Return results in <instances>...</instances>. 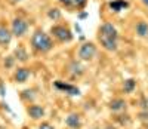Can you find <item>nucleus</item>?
Masks as SVG:
<instances>
[{"mask_svg": "<svg viewBox=\"0 0 148 129\" xmlns=\"http://www.w3.org/2000/svg\"><path fill=\"white\" fill-rule=\"evenodd\" d=\"M12 31H9L6 27H0V45L2 46H8L12 40Z\"/></svg>", "mask_w": 148, "mask_h": 129, "instance_id": "13", "label": "nucleus"}, {"mask_svg": "<svg viewBox=\"0 0 148 129\" xmlns=\"http://www.w3.org/2000/svg\"><path fill=\"white\" fill-rule=\"evenodd\" d=\"M73 3L76 5V6H83L86 3V0H73Z\"/></svg>", "mask_w": 148, "mask_h": 129, "instance_id": "22", "label": "nucleus"}, {"mask_svg": "<svg viewBox=\"0 0 148 129\" xmlns=\"http://www.w3.org/2000/svg\"><path fill=\"white\" fill-rule=\"evenodd\" d=\"M39 129H55V126L52 123H49V122H42L39 125Z\"/></svg>", "mask_w": 148, "mask_h": 129, "instance_id": "20", "label": "nucleus"}, {"mask_svg": "<svg viewBox=\"0 0 148 129\" xmlns=\"http://www.w3.org/2000/svg\"><path fill=\"white\" fill-rule=\"evenodd\" d=\"M105 129H116V128H114V126H111V125H107Z\"/></svg>", "mask_w": 148, "mask_h": 129, "instance_id": "24", "label": "nucleus"}, {"mask_svg": "<svg viewBox=\"0 0 148 129\" xmlns=\"http://www.w3.org/2000/svg\"><path fill=\"white\" fill-rule=\"evenodd\" d=\"M5 95H6V88H5V83L0 80V97L3 98Z\"/></svg>", "mask_w": 148, "mask_h": 129, "instance_id": "21", "label": "nucleus"}, {"mask_svg": "<svg viewBox=\"0 0 148 129\" xmlns=\"http://www.w3.org/2000/svg\"><path fill=\"white\" fill-rule=\"evenodd\" d=\"M96 55V46L92 42H86L79 49V58L82 61H92Z\"/></svg>", "mask_w": 148, "mask_h": 129, "instance_id": "3", "label": "nucleus"}, {"mask_svg": "<svg viewBox=\"0 0 148 129\" xmlns=\"http://www.w3.org/2000/svg\"><path fill=\"white\" fill-rule=\"evenodd\" d=\"M28 30V22L24 21L21 18H16L12 21V34L16 36V37H22L24 34L27 33Z\"/></svg>", "mask_w": 148, "mask_h": 129, "instance_id": "6", "label": "nucleus"}, {"mask_svg": "<svg viewBox=\"0 0 148 129\" xmlns=\"http://www.w3.org/2000/svg\"><path fill=\"white\" fill-rule=\"evenodd\" d=\"M68 71L73 74V77H80V76H83V73H84V67L82 66V62L80 61H71L70 64H68Z\"/></svg>", "mask_w": 148, "mask_h": 129, "instance_id": "10", "label": "nucleus"}, {"mask_svg": "<svg viewBox=\"0 0 148 129\" xmlns=\"http://www.w3.org/2000/svg\"><path fill=\"white\" fill-rule=\"evenodd\" d=\"M16 59L14 58V57H8L6 59H5V67L6 68H10V67H14V62H15Z\"/></svg>", "mask_w": 148, "mask_h": 129, "instance_id": "19", "label": "nucleus"}, {"mask_svg": "<svg viewBox=\"0 0 148 129\" xmlns=\"http://www.w3.org/2000/svg\"><path fill=\"white\" fill-rule=\"evenodd\" d=\"M61 3H64V5H71L73 3V0H59Z\"/></svg>", "mask_w": 148, "mask_h": 129, "instance_id": "23", "label": "nucleus"}, {"mask_svg": "<svg viewBox=\"0 0 148 129\" xmlns=\"http://www.w3.org/2000/svg\"><path fill=\"white\" fill-rule=\"evenodd\" d=\"M27 113L28 116L33 119V120H40L45 117V114H46V110L43 106H39V104H31L27 107Z\"/></svg>", "mask_w": 148, "mask_h": 129, "instance_id": "7", "label": "nucleus"}, {"mask_svg": "<svg viewBox=\"0 0 148 129\" xmlns=\"http://www.w3.org/2000/svg\"><path fill=\"white\" fill-rule=\"evenodd\" d=\"M141 2H142V3H145V5L148 6V0H141Z\"/></svg>", "mask_w": 148, "mask_h": 129, "instance_id": "25", "label": "nucleus"}, {"mask_svg": "<svg viewBox=\"0 0 148 129\" xmlns=\"http://www.w3.org/2000/svg\"><path fill=\"white\" fill-rule=\"evenodd\" d=\"M33 94H34V89H25V91L21 92V99L27 101V102H33L36 98V95H33Z\"/></svg>", "mask_w": 148, "mask_h": 129, "instance_id": "16", "label": "nucleus"}, {"mask_svg": "<svg viewBox=\"0 0 148 129\" xmlns=\"http://www.w3.org/2000/svg\"><path fill=\"white\" fill-rule=\"evenodd\" d=\"M31 46H33V49L36 50V52L46 54V52H49V50H52L53 42L45 31L39 30V31H36L33 34V37H31Z\"/></svg>", "mask_w": 148, "mask_h": 129, "instance_id": "2", "label": "nucleus"}, {"mask_svg": "<svg viewBox=\"0 0 148 129\" xmlns=\"http://www.w3.org/2000/svg\"><path fill=\"white\" fill-rule=\"evenodd\" d=\"M92 129H99V128H92Z\"/></svg>", "mask_w": 148, "mask_h": 129, "instance_id": "27", "label": "nucleus"}, {"mask_svg": "<svg viewBox=\"0 0 148 129\" xmlns=\"http://www.w3.org/2000/svg\"><path fill=\"white\" fill-rule=\"evenodd\" d=\"M31 76V70L27 68V67H19L15 70V74H14V80L16 83H25Z\"/></svg>", "mask_w": 148, "mask_h": 129, "instance_id": "9", "label": "nucleus"}, {"mask_svg": "<svg viewBox=\"0 0 148 129\" xmlns=\"http://www.w3.org/2000/svg\"><path fill=\"white\" fill-rule=\"evenodd\" d=\"M136 34L141 36V37H147L148 36V24L147 22H138L136 25Z\"/></svg>", "mask_w": 148, "mask_h": 129, "instance_id": "17", "label": "nucleus"}, {"mask_svg": "<svg viewBox=\"0 0 148 129\" xmlns=\"http://www.w3.org/2000/svg\"><path fill=\"white\" fill-rule=\"evenodd\" d=\"M53 86L58 89V91L65 92L70 97H79L80 95V89L77 86L71 85V83H67V82H62V80H56V82H53Z\"/></svg>", "mask_w": 148, "mask_h": 129, "instance_id": "5", "label": "nucleus"}, {"mask_svg": "<svg viewBox=\"0 0 148 129\" xmlns=\"http://www.w3.org/2000/svg\"><path fill=\"white\" fill-rule=\"evenodd\" d=\"M65 126H68L70 129H80L83 126L82 116L79 113H70L65 117Z\"/></svg>", "mask_w": 148, "mask_h": 129, "instance_id": "8", "label": "nucleus"}, {"mask_svg": "<svg viewBox=\"0 0 148 129\" xmlns=\"http://www.w3.org/2000/svg\"><path fill=\"white\" fill-rule=\"evenodd\" d=\"M14 58H15L16 61H19V62H27L28 58H30V55H28V52H27V49L24 48L22 45H19V46L15 48V50H14Z\"/></svg>", "mask_w": 148, "mask_h": 129, "instance_id": "11", "label": "nucleus"}, {"mask_svg": "<svg viewBox=\"0 0 148 129\" xmlns=\"http://www.w3.org/2000/svg\"><path fill=\"white\" fill-rule=\"evenodd\" d=\"M47 15H49V18H52V19H59L61 12H59V9H51Z\"/></svg>", "mask_w": 148, "mask_h": 129, "instance_id": "18", "label": "nucleus"}, {"mask_svg": "<svg viewBox=\"0 0 148 129\" xmlns=\"http://www.w3.org/2000/svg\"><path fill=\"white\" fill-rule=\"evenodd\" d=\"M98 40L101 46L108 50V52H116L117 50V42H119V34L116 27L111 22H105L99 27L98 31Z\"/></svg>", "mask_w": 148, "mask_h": 129, "instance_id": "1", "label": "nucleus"}, {"mask_svg": "<svg viewBox=\"0 0 148 129\" xmlns=\"http://www.w3.org/2000/svg\"><path fill=\"white\" fill-rule=\"evenodd\" d=\"M14 2H21V0H14Z\"/></svg>", "mask_w": 148, "mask_h": 129, "instance_id": "26", "label": "nucleus"}, {"mask_svg": "<svg viewBox=\"0 0 148 129\" xmlns=\"http://www.w3.org/2000/svg\"><path fill=\"white\" fill-rule=\"evenodd\" d=\"M51 33L53 34V37L56 39V40L59 42H71L73 40V33L64 27V25H53V27L51 28Z\"/></svg>", "mask_w": 148, "mask_h": 129, "instance_id": "4", "label": "nucleus"}, {"mask_svg": "<svg viewBox=\"0 0 148 129\" xmlns=\"http://www.w3.org/2000/svg\"><path fill=\"white\" fill-rule=\"evenodd\" d=\"M127 6H129V3L126 2V0H114V2L110 3V8L113 9L114 12H120V10H123Z\"/></svg>", "mask_w": 148, "mask_h": 129, "instance_id": "14", "label": "nucleus"}, {"mask_svg": "<svg viewBox=\"0 0 148 129\" xmlns=\"http://www.w3.org/2000/svg\"><path fill=\"white\" fill-rule=\"evenodd\" d=\"M108 107H110L111 111H121V110L126 108V101L123 99V98H114V99L110 101V106Z\"/></svg>", "mask_w": 148, "mask_h": 129, "instance_id": "12", "label": "nucleus"}, {"mask_svg": "<svg viewBox=\"0 0 148 129\" xmlns=\"http://www.w3.org/2000/svg\"><path fill=\"white\" fill-rule=\"evenodd\" d=\"M135 89H136V80L135 79L125 80V83H123V91H125V94H132Z\"/></svg>", "mask_w": 148, "mask_h": 129, "instance_id": "15", "label": "nucleus"}]
</instances>
